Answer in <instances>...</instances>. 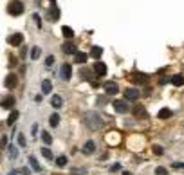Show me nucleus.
Returning a JSON list of instances; mask_svg holds the SVG:
<instances>
[{"label": "nucleus", "instance_id": "obj_1", "mask_svg": "<svg viewBox=\"0 0 184 175\" xmlns=\"http://www.w3.org/2000/svg\"><path fill=\"white\" fill-rule=\"evenodd\" d=\"M83 123L87 125L88 130L96 132V130H99V128L103 126V119H101V116H97V114H94V112H87L85 117H83Z\"/></svg>", "mask_w": 184, "mask_h": 175}, {"label": "nucleus", "instance_id": "obj_2", "mask_svg": "<svg viewBox=\"0 0 184 175\" xmlns=\"http://www.w3.org/2000/svg\"><path fill=\"white\" fill-rule=\"evenodd\" d=\"M8 13L11 16H20L24 13V4L20 2V0H13V2L8 6Z\"/></svg>", "mask_w": 184, "mask_h": 175}, {"label": "nucleus", "instance_id": "obj_3", "mask_svg": "<svg viewBox=\"0 0 184 175\" xmlns=\"http://www.w3.org/2000/svg\"><path fill=\"white\" fill-rule=\"evenodd\" d=\"M112 107H114V110H116L118 114H128V112H130L128 101H125V99H116V101L112 103Z\"/></svg>", "mask_w": 184, "mask_h": 175}, {"label": "nucleus", "instance_id": "obj_4", "mask_svg": "<svg viewBox=\"0 0 184 175\" xmlns=\"http://www.w3.org/2000/svg\"><path fill=\"white\" fill-rule=\"evenodd\" d=\"M60 78L63 81H69L72 78V65L71 63H63V65L60 67Z\"/></svg>", "mask_w": 184, "mask_h": 175}, {"label": "nucleus", "instance_id": "obj_5", "mask_svg": "<svg viewBox=\"0 0 184 175\" xmlns=\"http://www.w3.org/2000/svg\"><path fill=\"white\" fill-rule=\"evenodd\" d=\"M16 85H18V78H16V74L9 72L8 76H6V80H4V87L9 88V90H13Z\"/></svg>", "mask_w": 184, "mask_h": 175}, {"label": "nucleus", "instance_id": "obj_6", "mask_svg": "<svg viewBox=\"0 0 184 175\" xmlns=\"http://www.w3.org/2000/svg\"><path fill=\"white\" fill-rule=\"evenodd\" d=\"M141 92L137 90L135 87H130L125 90V101H135V99H139Z\"/></svg>", "mask_w": 184, "mask_h": 175}, {"label": "nucleus", "instance_id": "obj_7", "mask_svg": "<svg viewBox=\"0 0 184 175\" xmlns=\"http://www.w3.org/2000/svg\"><path fill=\"white\" fill-rule=\"evenodd\" d=\"M103 88H105V92L108 96H114V94H118L119 92V85L116 83V81H107L103 85Z\"/></svg>", "mask_w": 184, "mask_h": 175}, {"label": "nucleus", "instance_id": "obj_8", "mask_svg": "<svg viewBox=\"0 0 184 175\" xmlns=\"http://www.w3.org/2000/svg\"><path fill=\"white\" fill-rule=\"evenodd\" d=\"M9 45H13V47H18V45L24 44V34L22 33H15V34H11L9 36Z\"/></svg>", "mask_w": 184, "mask_h": 175}, {"label": "nucleus", "instance_id": "obj_9", "mask_svg": "<svg viewBox=\"0 0 184 175\" xmlns=\"http://www.w3.org/2000/svg\"><path fill=\"white\" fill-rule=\"evenodd\" d=\"M94 152H96V143L94 141H87L81 146V153H85V155H92Z\"/></svg>", "mask_w": 184, "mask_h": 175}, {"label": "nucleus", "instance_id": "obj_10", "mask_svg": "<svg viewBox=\"0 0 184 175\" xmlns=\"http://www.w3.org/2000/svg\"><path fill=\"white\" fill-rule=\"evenodd\" d=\"M132 114H134L135 117H139V119H143V117H146V116H148L146 109H145L143 105H135V107L132 109Z\"/></svg>", "mask_w": 184, "mask_h": 175}, {"label": "nucleus", "instance_id": "obj_11", "mask_svg": "<svg viewBox=\"0 0 184 175\" xmlns=\"http://www.w3.org/2000/svg\"><path fill=\"white\" fill-rule=\"evenodd\" d=\"M15 96H8V98H6V99H4V101L0 103V107H2V109H6V110H11L13 109V107H15Z\"/></svg>", "mask_w": 184, "mask_h": 175}, {"label": "nucleus", "instance_id": "obj_12", "mask_svg": "<svg viewBox=\"0 0 184 175\" xmlns=\"http://www.w3.org/2000/svg\"><path fill=\"white\" fill-rule=\"evenodd\" d=\"M170 83H171L173 87H182L184 85V76L182 74H173V76L170 78Z\"/></svg>", "mask_w": 184, "mask_h": 175}, {"label": "nucleus", "instance_id": "obj_13", "mask_svg": "<svg viewBox=\"0 0 184 175\" xmlns=\"http://www.w3.org/2000/svg\"><path fill=\"white\" fill-rule=\"evenodd\" d=\"M61 51L65 52V54H76V45L72 44V42H65V44L61 45Z\"/></svg>", "mask_w": 184, "mask_h": 175}, {"label": "nucleus", "instance_id": "obj_14", "mask_svg": "<svg viewBox=\"0 0 184 175\" xmlns=\"http://www.w3.org/2000/svg\"><path fill=\"white\" fill-rule=\"evenodd\" d=\"M94 72H96L97 76H105V74H107V65H105L103 61H96V63H94Z\"/></svg>", "mask_w": 184, "mask_h": 175}, {"label": "nucleus", "instance_id": "obj_15", "mask_svg": "<svg viewBox=\"0 0 184 175\" xmlns=\"http://www.w3.org/2000/svg\"><path fill=\"white\" fill-rule=\"evenodd\" d=\"M130 80L134 81V83H145V81H148V76L143 72H134L132 76H130Z\"/></svg>", "mask_w": 184, "mask_h": 175}, {"label": "nucleus", "instance_id": "obj_16", "mask_svg": "<svg viewBox=\"0 0 184 175\" xmlns=\"http://www.w3.org/2000/svg\"><path fill=\"white\" fill-rule=\"evenodd\" d=\"M47 16H49V20H51V22H56V20L60 18V9L56 8V6H52V8L49 9V13H47Z\"/></svg>", "mask_w": 184, "mask_h": 175}, {"label": "nucleus", "instance_id": "obj_17", "mask_svg": "<svg viewBox=\"0 0 184 175\" xmlns=\"http://www.w3.org/2000/svg\"><path fill=\"white\" fill-rule=\"evenodd\" d=\"M29 166L33 168L36 173H40V172H42V166H40V162H38V159L34 157V155H31V157H29Z\"/></svg>", "mask_w": 184, "mask_h": 175}, {"label": "nucleus", "instance_id": "obj_18", "mask_svg": "<svg viewBox=\"0 0 184 175\" xmlns=\"http://www.w3.org/2000/svg\"><path fill=\"white\" fill-rule=\"evenodd\" d=\"M101 54H103V49H101V47H97V45H94V47L90 49V58L99 60V58H101Z\"/></svg>", "mask_w": 184, "mask_h": 175}, {"label": "nucleus", "instance_id": "obj_19", "mask_svg": "<svg viewBox=\"0 0 184 175\" xmlns=\"http://www.w3.org/2000/svg\"><path fill=\"white\" fill-rule=\"evenodd\" d=\"M51 105L52 107H54V109H61V107H63V98H61V96H52V99H51Z\"/></svg>", "mask_w": 184, "mask_h": 175}, {"label": "nucleus", "instance_id": "obj_20", "mask_svg": "<svg viewBox=\"0 0 184 175\" xmlns=\"http://www.w3.org/2000/svg\"><path fill=\"white\" fill-rule=\"evenodd\" d=\"M171 116H173V112L170 109H161L157 112V117H159V119H170Z\"/></svg>", "mask_w": 184, "mask_h": 175}, {"label": "nucleus", "instance_id": "obj_21", "mask_svg": "<svg viewBox=\"0 0 184 175\" xmlns=\"http://www.w3.org/2000/svg\"><path fill=\"white\" fill-rule=\"evenodd\" d=\"M51 90H52V83L49 80H44L42 81V94H51Z\"/></svg>", "mask_w": 184, "mask_h": 175}, {"label": "nucleus", "instance_id": "obj_22", "mask_svg": "<svg viewBox=\"0 0 184 175\" xmlns=\"http://www.w3.org/2000/svg\"><path fill=\"white\" fill-rule=\"evenodd\" d=\"M49 125H51L52 128H58V125H60V114L58 112L51 114V117H49Z\"/></svg>", "mask_w": 184, "mask_h": 175}, {"label": "nucleus", "instance_id": "obj_23", "mask_svg": "<svg viewBox=\"0 0 184 175\" xmlns=\"http://www.w3.org/2000/svg\"><path fill=\"white\" fill-rule=\"evenodd\" d=\"M87 52H76V54H74V61H76V63H87Z\"/></svg>", "mask_w": 184, "mask_h": 175}, {"label": "nucleus", "instance_id": "obj_24", "mask_svg": "<svg viewBox=\"0 0 184 175\" xmlns=\"http://www.w3.org/2000/svg\"><path fill=\"white\" fill-rule=\"evenodd\" d=\"M42 141H44L45 146H51V145H52V137H51V134H49L47 130L42 132Z\"/></svg>", "mask_w": 184, "mask_h": 175}, {"label": "nucleus", "instance_id": "obj_25", "mask_svg": "<svg viewBox=\"0 0 184 175\" xmlns=\"http://www.w3.org/2000/svg\"><path fill=\"white\" fill-rule=\"evenodd\" d=\"M8 150H9V159H18V148H16L15 145H9L8 146Z\"/></svg>", "mask_w": 184, "mask_h": 175}, {"label": "nucleus", "instance_id": "obj_26", "mask_svg": "<svg viewBox=\"0 0 184 175\" xmlns=\"http://www.w3.org/2000/svg\"><path fill=\"white\" fill-rule=\"evenodd\" d=\"M61 33H63V36H65L67 40H71V38L74 36V31L71 29L69 25H63V27H61Z\"/></svg>", "mask_w": 184, "mask_h": 175}, {"label": "nucleus", "instance_id": "obj_27", "mask_svg": "<svg viewBox=\"0 0 184 175\" xmlns=\"http://www.w3.org/2000/svg\"><path fill=\"white\" fill-rule=\"evenodd\" d=\"M40 152H42V155H44V157H45L47 161H52V159H54V155H52V152L49 150V148H47V146H45V148L42 146V150H40Z\"/></svg>", "mask_w": 184, "mask_h": 175}, {"label": "nucleus", "instance_id": "obj_28", "mask_svg": "<svg viewBox=\"0 0 184 175\" xmlns=\"http://www.w3.org/2000/svg\"><path fill=\"white\" fill-rule=\"evenodd\" d=\"M67 162H69V159H67L65 155H60L58 159H56V166H58V168H65Z\"/></svg>", "mask_w": 184, "mask_h": 175}, {"label": "nucleus", "instance_id": "obj_29", "mask_svg": "<svg viewBox=\"0 0 184 175\" xmlns=\"http://www.w3.org/2000/svg\"><path fill=\"white\" fill-rule=\"evenodd\" d=\"M40 54H42V49H40V47H33V49H31V60H38Z\"/></svg>", "mask_w": 184, "mask_h": 175}, {"label": "nucleus", "instance_id": "obj_30", "mask_svg": "<svg viewBox=\"0 0 184 175\" xmlns=\"http://www.w3.org/2000/svg\"><path fill=\"white\" fill-rule=\"evenodd\" d=\"M16 119H18V112H16V110H13V112L9 114V117H8V125H9V126H11V125L15 123Z\"/></svg>", "mask_w": 184, "mask_h": 175}, {"label": "nucleus", "instance_id": "obj_31", "mask_svg": "<svg viewBox=\"0 0 184 175\" xmlns=\"http://www.w3.org/2000/svg\"><path fill=\"white\" fill-rule=\"evenodd\" d=\"M155 175H170V172H168V168L157 166V168H155Z\"/></svg>", "mask_w": 184, "mask_h": 175}, {"label": "nucleus", "instance_id": "obj_32", "mask_svg": "<svg viewBox=\"0 0 184 175\" xmlns=\"http://www.w3.org/2000/svg\"><path fill=\"white\" fill-rule=\"evenodd\" d=\"M71 173H72V175H85V173H87V168H72V170H71Z\"/></svg>", "mask_w": 184, "mask_h": 175}, {"label": "nucleus", "instance_id": "obj_33", "mask_svg": "<svg viewBox=\"0 0 184 175\" xmlns=\"http://www.w3.org/2000/svg\"><path fill=\"white\" fill-rule=\"evenodd\" d=\"M152 150H154L155 155H162V153H164V148L159 146V145H154V146H152Z\"/></svg>", "mask_w": 184, "mask_h": 175}, {"label": "nucleus", "instance_id": "obj_34", "mask_svg": "<svg viewBox=\"0 0 184 175\" xmlns=\"http://www.w3.org/2000/svg\"><path fill=\"white\" fill-rule=\"evenodd\" d=\"M18 146H27V143H25V135H24L22 132H20V134H18Z\"/></svg>", "mask_w": 184, "mask_h": 175}, {"label": "nucleus", "instance_id": "obj_35", "mask_svg": "<svg viewBox=\"0 0 184 175\" xmlns=\"http://www.w3.org/2000/svg\"><path fill=\"white\" fill-rule=\"evenodd\" d=\"M171 168H173V170H184V162H179V161H173V162H171Z\"/></svg>", "mask_w": 184, "mask_h": 175}, {"label": "nucleus", "instance_id": "obj_36", "mask_svg": "<svg viewBox=\"0 0 184 175\" xmlns=\"http://www.w3.org/2000/svg\"><path fill=\"white\" fill-rule=\"evenodd\" d=\"M18 173H22V175H31L33 172H31V168L24 166V168H20V170H18Z\"/></svg>", "mask_w": 184, "mask_h": 175}, {"label": "nucleus", "instance_id": "obj_37", "mask_svg": "<svg viewBox=\"0 0 184 175\" xmlns=\"http://www.w3.org/2000/svg\"><path fill=\"white\" fill-rule=\"evenodd\" d=\"M80 72H81V76H83V78H87V80H90V71H88V69H81Z\"/></svg>", "mask_w": 184, "mask_h": 175}, {"label": "nucleus", "instance_id": "obj_38", "mask_svg": "<svg viewBox=\"0 0 184 175\" xmlns=\"http://www.w3.org/2000/svg\"><path fill=\"white\" fill-rule=\"evenodd\" d=\"M119 170H121V164H119V162H116V164H112V166H110L112 173H116V172H119Z\"/></svg>", "mask_w": 184, "mask_h": 175}, {"label": "nucleus", "instance_id": "obj_39", "mask_svg": "<svg viewBox=\"0 0 184 175\" xmlns=\"http://www.w3.org/2000/svg\"><path fill=\"white\" fill-rule=\"evenodd\" d=\"M52 63H54V56H47V58H45V65L51 67Z\"/></svg>", "mask_w": 184, "mask_h": 175}, {"label": "nucleus", "instance_id": "obj_40", "mask_svg": "<svg viewBox=\"0 0 184 175\" xmlns=\"http://www.w3.org/2000/svg\"><path fill=\"white\" fill-rule=\"evenodd\" d=\"M97 105H99V107L107 105V98H97Z\"/></svg>", "mask_w": 184, "mask_h": 175}, {"label": "nucleus", "instance_id": "obj_41", "mask_svg": "<svg viewBox=\"0 0 184 175\" xmlns=\"http://www.w3.org/2000/svg\"><path fill=\"white\" fill-rule=\"evenodd\" d=\"M36 132H38V125H33V135H36Z\"/></svg>", "mask_w": 184, "mask_h": 175}, {"label": "nucleus", "instance_id": "obj_42", "mask_svg": "<svg viewBox=\"0 0 184 175\" xmlns=\"http://www.w3.org/2000/svg\"><path fill=\"white\" fill-rule=\"evenodd\" d=\"M16 173H18L16 170H13V172H9V175H16Z\"/></svg>", "mask_w": 184, "mask_h": 175}, {"label": "nucleus", "instance_id": "obj_43", "mask_svg": "<svg viewBox=\"0 0 184 175\" xmlns=\"http://www.w3.org/2000/svg\"><path fill=\"white\" fill-rule=\"evenodd\" d=\"M123 175H134V173H130V172H123Z\"/></svg>", "mask_w": 184, "mask_h": 175}, {"label": "nucleus", "instance_id": "obj_44", "mask_svg": "<svg viewBox=\"0 0 184 175\" xmlns=\"http://www.w3.org/2000/svg\"><path fill=\"white\" fill-rule=\"evenodd\" d=\"M0 126H2V123H0Z\"/></svg>", "mask_w": 184, "mask_h": 175}]
</instances>
